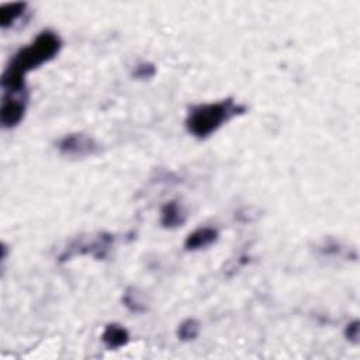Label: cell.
<instances>
[{"label": "cell", "mask_w": 360, "mask_h": 360, "mask_svg": "<svg viewBox=\"0 0 360 360\" xmlns=\"http://www.w3.org/2000/svg\"><path fill=\"white\" fill-rule=\"evenodd\" d=\"M155 75H156V66L150 62H141L131 72V76L138 80H148V79H152Z\"/></svg>", "instance_id": "obj_12"}, {"label": "cell", "mask_w": 360, "mask_h": 360, "mask_svg": "<svg viewBox=\"0 0 360 360\" xmlns=\"http://www.w3.org/2000/svg\"><path fill=\"white\" fill-rule=\"evenodd\" d=\"M27 8V3L15 1V3H6L0 7V27L3 30L10 28L11 25L18 21Z\"/></svg>", "instance_id": "obj_9"}, {"label": "cell", "mask_w": 360, "mask_h": 360, "mask_svg": "<svg viewBox=\"0 0 360 360\" xmlns=\"http://www.w3.org/2000/svg\"><path fill=\"white\" fill-rule=\"evenodd\" d=\"M345 338L353 343V345H357L359 343V335H360V323L357 319L349 322L345 328Z\"/></svg>", "instance_id": "obj_13"}, {"label": "cell", "mask_w": 360, "mask_h": 360, "mask_svg": "<svg viewBox=\"0 0 360 360\" xmlns=\"http://www.w3.org/2000/svg\"><path fill=\"white\" fill-rule=\"evenodd\" d=\"M187 219L186 210L177 200L165 202L160 208V225L166 229H176L184 225Z\"/></svg>", "instance_id": "obj_7"}, {"label": "cell", "mask_w": 360, "mask_h": 360, "mask_svg": "<svg viewBox=\"0 0 360 360\" xmlns=\"http://www.w3.org/2000/svg\"><path fill=\"white\" fill-rule=\"evenodd\" d=\"M122 302L124 305L131 311V312H145L146 311V305L143 304V301L139 298V292L135 288H128L124 295H122Z\"/></svg>", "instance_id": "obj_11"}, {"label": "cell", "mask_w": 360, "mask_h": 360, "mask_svg": "<svg viewBox=\"0 0 360 360\" xmlns=\"http://www.w3.org/2000/svg\"><path fill=\"white\" fill-rule=\"evenodd\" d=\"M58 150L69 158H87L100 152V143L89 134L72 132L66 134L56 142Z\"/></svg>", "instance_id": "obj_4"}, {"label": "cell", "mask_w": 360, "mask_h": 360, "mask_svg": "<svg viewBox=\"0 0 360 360\" xmlns=\"http://www.w3.org/2000/svg\"><path fill=\"white\" fill-rule=\"evenodd\" d=\"M219 238V233L212 226H200L190 232L184 239V249L188 252L201 250L214 245Z\"/></svg>", "instance_id": "obj_6"}, {"label": "cell", "mask_w": 360, "mask_h": 360, "mask_svg": "<svg viewBox=\"0 0 360 360\" xmlns=\"http://www.w3.org/2000/svg\"><path fill=\"white\" fill-rule=\"evenodd\" d=\"M246 105L236 103L232 97L191 105L184 120V127L197 139H205L215 134L232 118L246 112Z\"/></svg>", "instance_id": "obj_2"}, {"label": "cell", "mask_w": 360, "mask_h": 360, "mask_svg": "<svg viewBox=\"0 0 360 360\" xmlns=\"http://www.w3.org/2000/svg\"><path fill=\"white\" fill-rule=\"evenodd\" d=\"M326 246H328V248L323 250V253H328V252H329V248H330V246H329V245H326ZM332 248H333V253H339V248L336 249V245H333Z\"/></svg>", "instance_id": "obj_14"}, {"label": "cell", "mask_w": 360, "mask_h": 360, "mask_svg": "<svg viewBox=\"0 0 360 360\" xmlns=\"http://www.w3.org/2000/svg\"><path fill=\"white\" fill-rule=\"evenodd\" d=\"M28 93H3L0 105V124L6 129L15 128L25 117Z\"/></svg>", "instance_id": "obj_5"}, {"label": "cell", "mask_w": 360, "mask_h": 360, "mask_svg": "<svg viewBox=\"0 0 360 360\" xmlns=\"http://www.w3.org/2000/svg\"><path fill=\"white\" fill-rule=\"evenodd\" d=\"M129 338L131 336L128 329L117 322L107 323L101 333V342L110 350H117L127 346L129 342Z\"/></svg>", "instance_id": "obj_8"}, {"label": "cell", "mask_w": 360, "mask_h": 360, "mask_svg": "<svg viewBox=\"0 0 360 360\" xmlns=\"http://www.w3.org/2000/svg\"><path fill=\"white\" fill-rule=\"evenodd\" d=\"M114 235L108 232H100L93 238H77L60 253L59 262L62 263L75 256L83 255L93 256L97 260H104L114 245Z\"/></svg>", "instance_id": "obj_3"}, {"label": "cell", "mask_w": 360, "mask_h": 360, "mask_svg": "<svg viewBox=\"0 0 360 360\" xmlns=\"http://www.w3.org/2000/svg\"><path fill=\"white\" fill-rule=\"evenodd\" d=\"M201 332V323L195 318H187L179 323L176 329V336L181 342H191L197 339Z\"/></svg>", "instance_id": "obj_10"}, {"label": "cell", "mask_w": 360, "mask_h": 360, "mask_svg": "<svg viewBox=\"0 0 360 360\" xmlns=\"http://www.w3.org/2000/svg\"><path fill=\"white\" fill-rule=\"evenodd\" d=\"M62 39L52 30H42L28 45L20 48L8 60L1 75V89L4 93H28L25 76L39 66L56 58L62 49Z\"/></svg>", "instance_id": "obj_1"}]
</instances>
